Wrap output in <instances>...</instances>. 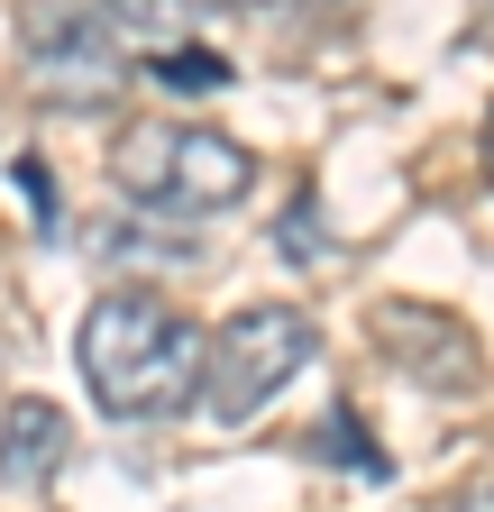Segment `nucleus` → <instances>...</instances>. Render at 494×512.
Returning <instances> with one entry per match:
<instances>
[{"label": "nucleus", "mask_w": 494, "mask_h": 512, "mask_svg": "<svg viewBox=\"0 0 494 512\" xmlns=\"http://www.w3.org/2000/svg\"><path fill=\"white\" fill-rule=\"evenodd\" d=\"M74 357H83V384L110 421H174V412L202 403V375H211V339L138 284L92 293Z\"/></svg>", "instance_id": "nucleus-1"}, {"label": "nucleus", "mask_w": 494, "mask_h": 512, "mask_svg": "<svg viewBox=\"0 0 494 512\" xmlns=\"http://www.w3.org/2000/svg\"><path fill=\"white\" fill-rule=\"evenodd\" d=\"M110 183L129 192L138 211H165V220H211L229 202H247L257 183V156L220 128H193V119H147L110 147Z\"/></svg>", "instance_id": "nucleus-2"}, {"label": "nucleus", "mask_w": 494, "mask_h": 512, "mask_svg": "<svg viewBox=\"0 0 494 512\" xmlns=\"http://www.w3.org/2000/svg\"><path fill=\"white\" fill-rule=\"evenodd\" d=\"M321 357V330L302 320L293 302H247L220 320V339H211V375H202V412L220 430H247L284 384Z\"/></svg>", "instance_id": "nucleus-3"}, {"label": "nucleus", "mask_w": 494, "mask_h": 512, "mask_svg": "<svg viewBox=\"0 0 494 512\" xmlns=\"http://www.w3.org/2000/svg\"><path fill=\"white\" fill-rule=\"evenodd\" d=\"M19 46H28V74L46 101H74V110H101L119 83V37L101 10H74V0H28L19 19Z\"/></svg>", "instance_id": "nucleus-4"}, {"label": "nucleus", "mask_w": 494, "mask_h": 512, "mask_svg": "<svg viewBox=\"0 0 494 512\" xmlns=\"http://www.w3.org/2000/svg\"><path fill=\"white\" fill-rule=\"evenodd\" d=\"M65 448H74V421L55 412V403H10L0 412V494H46L55 467H65Z\"/></svg>", "instance_id": "nucleus-5"}, {"label": "nucleus", "mask_w": 494, "mask_h": 512, "mask_svg": "<svg viewBox=\"0 0 494 512\" xmlns=\"http://www.w3.org/2000/svg\"><path fill=\"white\" fill-rule=\"evenodd\" d=\"M385 348H403V366H412L421 384H440V394H476V348H467L458 320L403 302V311H385Z\"/></svg>", "instance_id": "nucleus-6"}, {"label": "nucleus", "mask_w": 494, "mask_h": 512, "mask_svg": "<svg viewBox=\"0 0 494 512\" xmlns=\"http://www.w3.org/2000/svg\"><path fill=\"white\" fill-rule=\"evenodd\" d=\"M101 19H110L119 46H138V55H174L183 28H193L202 10H193V0H101Z\"/></svg>", "instance_id": "nucleus-7"}, {"label": "nucleus", "mask_w": 494, "mask_h": 512, "mask_svg": "<svg viewBox=\"0 0 494 512\" xmlns=\"http://www.w3.org/2000/svg\"><path fill=\"white\" fill-rule=\"evenodd\" d=\"M147 74H156L174 101H202V92H229V83H238V64L211 55V46H174V55H147Z\"/></svg>", "instance_id": "nucleus-8"}, {"label": "nucleus", "mask_w": 494, "mask_h": 512, "mask_svg": "<svg viewBox=\"0 0 494 512\" xmlns=\"http://www.w3.org/2000/svg\"><path fill=\"white\" fill-rule=\"evenodd\" d=\"M302 458L348 467V476H394V467H385V448H376V439H357V412H330L312 439H302Z\"/></svg>", "instance_id": "nucleus-9"}, {"label": "nucleus", "mask_w": 494, "mask_h": 512, "mask_svg": "<svg viewBox=\"0 0 494 512\" xmlns=\"http://www.w3.org/2000/svg\"><path fill=\"white\" fill-rule=\"evenodd\" d=\"M485 183H494V110H485Z\"/></svg>", "instance_id": "nucleus-10"}, {"label": "nucleus", "mask_w": 494, "mask_h": 512, "mask_svg": "<svg viewBox=\"0 0 494 512\" xmlns=\"http://www.w3.org/2000/svg\"><path fill=\"white\" fill-rule=\"evenodd\" d=\"M193 10H247V0H193Z\"/></svg>", "instance_id": "nucleus-11"}, {"label": "nucleus", "mask_w": 494, "mask_h": 512, "mask_svg": "<svg viewBox=\"0 0 494 512\" xmlns=\"http://www.w3.org/2000/svg\"><path fill=\"white\" fill-rule=\"evenodd\" d=\"M458 512H494V494H476V503H458Z\"/></svg>", "instance_id": "nucleus-12"}, {"label": "nucleus", "mask_w": 494, "mask_h": 512, "mask_svg": "<svg viewBox=\"0 0 494 512\" xmlns=\"http://www.w3.org/2000/svg\"><path fill=\"white\" fill-rule=\"evenodd\" d=\"M476 28H485V37H494V0H485V19H476Z\"/></svg>", "instance_id": "nucleus-13"}]
</instances>
